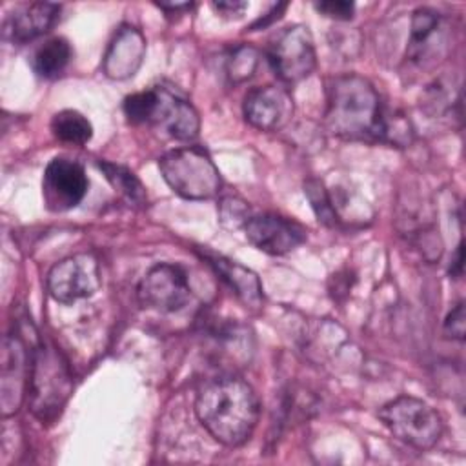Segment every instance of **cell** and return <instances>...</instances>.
Instances as JSON below:
<instances>
[{"mask_svg": "<svg viewBox=\"0 0 466 466\" xmlns=\"http://www.w3.org/2000/svg\"><path fill=\"white\" fill-rule=\"evenodd\" d=\"M49 295L62 304L91 297L100 288L98 260L91 253H76L56 262L46 279Z\"/></svg>", "mask_w": 466, "mask_h": 466, "instance_id": "52a82bcc", "label": "cell"}, {"mask_svg": "<svg viewBox=\"0 0 466 466\" xmlns=\"http://www.w3.org/2000/svg\"><path fill=\"white\" fill-rule=\"evenodd\" d=\"M155 106L149 124L166 129L177 140H193L200 129L195 106L171 86H155Z\"/></svg>", "mask_w": 466, "mask_h": 466, "instance_id": "7c38bea8", "label": "cell"}, {"mask_svg": "<svg viewBox=\"0 0 466 466\" xmlns=\"http://www.w3.org/2000/svg\"><path fill=\"white\" fill-rule=\"evenodd\" d=\"M87 175L84 166L76 160L56 157L44 171L42 178V197L44 204L51 211H67L78 206L87 193Z\"/></svg>", "mask_w": 466, "mask_h": 466, "instance_id": "30bf717a", "label": "cell"}, {"mask_svg": "<svg viewBox=\"0 0 466 466\" xmlns=\"http://www.w3.org/2000/svg\"><path fill=\"white\" fill-rule=\"evenodd\" d=\"M326 127L346 140L388 142L406 146L411 140L410 124L402 115L384 107L377 89L359 75H340L328 87Z\"/></svg>", "mask_w": 466, "mask_h": 466, "instance_id": "6da1fadb", "label": "cell"}, {"mask_svg": "<svg viewBox=\"0 0 466 466\" xmlns=\"http://www.w3.org/2000/svg\"><path fill=\"white\" fill-rule=\"evenodd\" d=\"M268 60L279 80L288 86L308 78L317 66L315 46L308 27L297 24L282 29L269 42Z\"/></svg>", "mask_w": 466, "mask_h": 466, "instance_id": "8992f818", "label": "cell"}, {"mask_svg": "<svg viewBox=\"0 0 466 466\" xmlns=\"http://www.w3.org/2000/svg\"><path fill=\"white\" fill-rule=\"evenodd\" d=\"M144 56H146L144 35L140 33V29L126 24L118 27L113 40L109 42L102 60V71L106 76L113 80H126L138 71Z\"/></svg>", "mask_w": 466, "mask_h": 466, "instance_id": "9a60e30c", "label": "cell"}, {"mask_svg": "<svg viewBox=\"0 0 466 466\" xmlns=\"http://www.w3.org/2000/svg\"><path fill=\"white\" fill-rule=\"evenodd\" d=\"M450 49V24L431 7H419L411 15L406 58L419 67H428L446 56Z\"/></svg>", "mask_w": 466, "mask_h": 466, "instance_id": "9c48e42d", "label": "cell"}, {"mask_svg": "<svg viewBox=\"0 0 466 466\" xmlns=\"http://www.w3.org/2000/svg\"><path fill=\"white\" fill-rule=\"evenodd\" d=\"M315 9L319 13H322L324 16H329V18H335V20H350L353 16V11H355V5L351 2H340V0H335V2H320V4H315Z\"/></svg>", "mask_w": 466, "mask_h": 466, "instance_id": "d4e9b609", "label": "cell"}, {"mask_svg": "<svg viewBox=\"0 0 466 466\" xmlns=\"http://www.w3.org/2000/svg\"><path fill=\"white\" fill-rule=\"evenodd\" d=\"M257 66H258L257 49L251 46H238L231 51L228 58L226 73L233 84H240L253 75Z\"/></svg>", "mask_w": 466, "mask_h": 466, "instance_id": "7402d4cb", "label": "cell"}, {"mask_svg": "<svg viewBox=\"0 0 466 466\" xmlns=\"http://www.w3.org/2000/svg\"><path fill=\"white\" fill-rule=\"evenodd\" d=\"M213 7L222 15V16H240L244 9L248 7L246 2H218L213 4Z\"/></svg>", "mask_w": 466, "mask_h": 466, "instance_id": "4316f807", "label": "cell"}, {"mask_svg": "<svg viewBox=\"0 0 466 466\" xmlns=\"http://www.w3.org/2000/svg\"><path fill=\"white\" fill-rule=\"evenodd\" d=\"M242 111L253 127L260 131H277L291 120L293 98L282 86H260L248 91Z\"/></svg>", "mask_w": 466, "mask_h": 466, "instance_id": "4fadbf2b", "label": "cell"}, {"mask_svg": "<svg viewBox=\"0 0 466 466\" xmlns=\"http://www.w3.org/2000/svg\"><path fill=\"white\" fill-rule=\"evenodd\" d=\"M33 350L29 351L18 335H7L4 344L2 364V413L4 417L15 413L25 395Z\"/></svg>", "mask_w": 466, "mask_h": 466, "instance_id": "5bb4252c", "label": "cell"}, {"mask_svg": "<svg viewBox=\"0 0 466 466\" xmlns=\"http://www.w3.org/2000/svg\"><path fill=\"white\" fill-rule=\"evenodd\" d=\"M246 238L268 255H286L306 240V229L277 213L249 217L242 226Z\"/></svg>", "mask_w": 466, "mask_h": 466, "instance_id": "8fae6325", "label": "cell"}, {"mask_svg": "<svg viewBox=\"0 0 466 466\" xmlns=\"http://www.w3.org/2000/svg\"><path fill=\"white\" fill-rule=\"evenodd\" d=\"M450 275L453 279L462 275V242H459V246L455 248V253H453V258L450 264Z\"/></svg>", "mask_w": 466, "mask_h": 466, "instance_id": "83f0119b", "label": "cell"}, {"mask_svg": "<svg viewBox=\"0 0 466 466\" xmlns=\"http://www.w3.org/2000/svg\"><path fill=\"white\" fill-rule=\"evenodd\" d=\"M202 258H206V262L229 284V288L237 293V297L244 304H248V306L260 304L262 286L258 282V277L251 269L240 266L235 260H229L222 255L209 253V251H204Z\"/></svg>", "mask_w": 466, "mask_h": 466, "instance_id": "e0dca14e", "label": "cell"}, {"mask_svg": "<svg viewBox=\"0 0 466 466\" xmlns=\"http://www.w3.org/2000/svg\"><path fill=\"white\" fill-rule=\"evenodd\" d=\"M71 46L62 36H53L38 46L31 56V67L40 78H55L67 67Z\"/></svg>", "mask_w": 466, "mask_h": 466, "instance_id": "ac0fdd59", "label": "cell"}, {"mask_svg": "<svg viewBox=\"0 0 466 466\" xmlns=\"http://www.w3.org/2000/svg\"><path fill=\"white\" fill-rule=\"evenodd\" d=\"M98 169L106 175L109 184L129 202L135 206L146 204V189L140 184V180L135 177L133 171H129L124 166L111 164V162H98Z\"/></svg>", "mask_w": 466, "mask_h": 466, "instance_id": "ffe728a7", "label": "cell"}, {"mask_svg": "<svg viewBox=\"0 0 466 466\" xmlns=\"http://www.w3.org/2000/svg\"><path fill=\"white\" fill-rule=\"evenodd\" d=\"M379 419L404 444L415 450H430L442 433L441 415L424 400L400 395L379 410Z\"/></svg>", "mask_w": 466, "mask_h": 466, "instance_id": "5b68a950", "label": "cell"}, {"mask_svg": "<svg viewBox=\"0 0 466 466\" xmlns=\"http://www.w3.org/2000/svg\"><path fill=\"white\" fill-rule=\"evenodd\" d=\"M51 133L56 140L73 146H84L93 137L91 122L75 109L58 111L51 120Z\"/></svg>", "mask_w": 466, "mask_h": 466, "instance_id": "d6986e66", "label": "cell"}, {"mask_svg": "<svg viewBox=\"0 0 466 466\" xmlns=\"http://www.w3.org/2000/svg\"><path fill=\"white\" fill-rule=\"evenodd\" d=\"M195 413L209 435L226 446L246 442L260 415V402L253 388L233 375L211 379L200 386Z\"/></svg>", "mask_w": 466, "mask_h": 466, "instance_id": "7a4b0ae2", "label": "cell"}, {"mask_svg": "<svg viewBox=\"0 0 466 466\" xmlns=\"http://www.w3.org/2000/svg\"><path fill=\"white\" fill-rule=\"evenodd\" d=\"M29 406L44 422L53 420L71 393V375L60 353L44 342L36 344L29 371Z\"/></svg>", "mask_w": 466, "mask_h": 466, "instance_id": "277c9868", "label": "cell"}, {"mask_svg": "<svg viewBox=\"0 0 466 466\" xmlns=\"http://www.w3.org/2000/svg\"><path fill=\"white\" fill-rule=\"evenodd\" d=\"M158 7L162 11H166L167 15H173V13H178V11L191 9V4H158Z\"/></svg>", "mask_w": 466, "mask_h": 466, "instance_id": "f1b7e54d", "label": "cell"}, {"mask_svg": "<svg viewBox=\"0 0 466 466\" xmlns=\"http://www.w3.org/2000/svg\"><path fill=\"white\" fill-rule=\"evenodd\" d=\"M158 169L166 184L182 198L204 200L222 187L220 173L209 153L198 146L171 149L158 158Z\"/></svg>", "mask_w": 466, "mask_h": 466, "instance_id": "3957f363", "label": "cell"}, {"mask_svg": "<svg viewBox=\"0 0 466 466\" xmlns=\"http://www.w3.org/2000/svg\"><path fill=\"white\" fill-rule=\"evenodd\" d=\"M304 193H306L319 222H322L328 228H335L339 224V215H337L335 204H333L328 189L324 187V184L317 178H309L308 182H304Z\"/></svg>", "mask_w": 466, "mask_h": 466, "instance_id": "44dd1931", "label": "cell"}, {"mask_svg": "<svg viewBox=\"0 0 466 466\" xmlns=\"http://www.w3.org/2000/svg\"><path fill=\"white\" fill-rule=\"evenodd\" d=\"M60 5L51 2H31L16 5L4 22V36L15 44H25L47 33L58 20Z\"/></svg>", "mask_w": 466, "mask_h": 466, "instance_id": "2e32d148", "label": "cell"}, {"mask_svg": "<svg viewBox=\"0 0 466 466\" xmlns=\"http://www.w3.org/2000/svg\"><path fill=\"white\" fill-rule=\"evenodd\" d=\"M235 218L240 226H244V222L249 218L248 217V206L237 198H226L222 200V220H229Z\"/></svg>", "mask_w": 466, "mask_h": 466, "instance_id": "484cf974", "label": "cell"}, {"mask_svg": "<svg viewBox=\"0 0 466 466\" xmlns=\"http://www.w3.org/2000/svg\"><path fill=\"white\" fill-rule=\"evenodd\" d=\"M444 335L455 340H462L464 333H466V322H464V302L459 300L451 311L446 315L444 319Z\"/></svg>", "mask_w": 466, "mask_h": 466, "instance_id": "cb8c5ba5", "label": "cell"}, {"mask_svg": "<svg viewBox=\"0 0 466 466\" xmlns=\"http://www.w3.org/2000/svg\"><path fill=\"white\" fill-rule=\"evenodd\" d=\"M144 308L173 313L182 309L191 299L186 271L177 264H157L140 280L137 289Z\"/></svg>", "mask_w": 466, "mask_h": 466, "instance_id": "ba28073f", "label": "cell"}, {"mask_svg": "<svg viewBox=\"0 0 466 466\" xmlns=\"http://www.w3.org/2000/svg\"><path fill=\"white\" fill-rule=\"evenodd\" d=\"M153 106H155V91L151 87V89L126 96L124 113L127 120L133 124H149Z\"/></svg>", "mask_w": 466, "mask_h": 466, "instance_id": "603a6c76", "label": "cell"}]
</instances>
